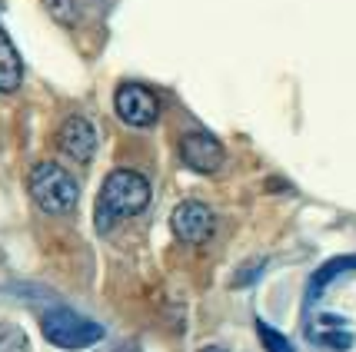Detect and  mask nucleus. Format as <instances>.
I'll list each match as a JSON object with an SVG mask.
<instances>
[{"label": "nucleus", "mask_w": 356, "mask_h": 352, "mask_svg": "<svg viewBox=\"0 0 356 352\" xmlns=\"http://www.w3.org/2000/svg\"><path fill=\"white\" fill-rule=\"evenodd\" d=\"M150 206V183L147 176H140L134 169H113L104 186H100V196H97V230L110 233V226L124 216H137Z\"/></svg>", "instance_id": "nucleus-1"}, {"label": "nucleus", "mask_w": 356, "mask_h": 352, "mask_svg": "<svg viewBox=\"0 0 356 352\" xmlns=\"http://www.w3.org/2000/svg\"><path fill=\"white\" fill-rule=\"evenodd\" d=\"M40 333H44V339L50 346L77 352V349L97 346L104 339V326L87 319V316H80V312H74V309L57 306L40 316Z\"/></svg>", "instance_id": "nucleus-2"}, {"label": "nucleus", "mask_w": 356, "mask_h": 352, "mask_svg": "<svg viewBox=\"0 0 356 352\" xmlns=\"http://www.w3.org/2000/svg\"><path fill=\"white\" fill-rule=\"evenodd\" d=\"M31 196L44 213H70L80 199L77 180L57 163H37L31 173Z\"/></svg>", "instance_id": "nucleus-3"}, {"label": "nucleus", "mask_w": 356, "mask_h": 352, "mask_svg": "<svg viewBox=\"0 0 356 352\" xmlns=\"http://www.w3.org/2000/svg\"><path fill=\"white\" fill-rule=\"evenodd\" d=\"M113 107H117V117L127 123V126H154L156 117H160V100L154 97V90L140 87V83H124L117 97H113Z\"/></svg>", "instance_id": "nucleus-4"}, {"label": "nucleus", "mask_w": 356, "mask_h": 352, "mask_svg": "<svg viewBox=\"0 0 356 352\" xmlns=\"http://www.w3.org/2000/svg\"><path fill=\"white\" fill-rule=\"evenodd\" d=\"M170 226H173V233H177V240L200 246L213 236L217 219H213V210H210L207 203H200V199H186V203H180V206L173 210Z\"/></svg>", "instance_id": "nucleus-5"}, {"label": "nucleus", "mask_w": 356, "mask_h": 352, "mask_svg": "<svg viewBox=\"0 0 356 352\" xmlns=\"http://www.w3.org/2000/svg\"><path fill=\"white\" fill-rule=\"evenodd\" d=\"M180 160H184V167L197 169V173H217L223 167V146L213 133L197 130L180 140Z\"/></svg>", "instance_id": "nucleus-6"}, {"label": "nucleus", "mask_w": 356, "mask_h": 352, "mask_svg": "<svg viewBox=\"0 0 356 352\" xmlns=\"http://www.w3.org/2000/svg\"><path fill=\"white\" fill-rule=\"evenodd\" d=\"M60 150L70 160H77V163H87L93 153H97V126H93L87 117H70V120L60 126Z\"/></svg>", "instance_id": "nucleus-7"}, {"label": "nucleus", "mask_w": 356, "mask_h": 352, "mask_svg": "<svg viewBox=\"0 0 356 352\" xmlns=\"http://www.w3.org/2000/svg\"><path fill=\"white\" fill-rule=\"evenodd\" d=\"M24 80V63H20V53L17 47L10 44V37L0 31V90L14 93Z\"/></svg>", "instance_id": "nucleus-8"}, {"label": "nucleus", "mask_w": 356, "mask_h": 352, "mask_svg": "<svg viewBox=\"0 0 356 352\" xmlns=\"http://www.w3.org/2000/svg\"><path fill=\"white\" fill-rule=\"evenodd\" d=\"M350 269H356V256H340V260H330V262L323 266V269H320V273L313 276V283H310V292H307V299H310V303H316V299H320V292H323L326 286H330V283L337 279V276L350 273Z\"/></svg>", "instance_id": "nucleus-9"}, {"label": "nucleus", "mask_w": 356, "mask_h": 352, "mask_svg": "<svg viewBox=\"0 0 356 352\" xmlns=\"http://www.w3.org/2000/svg\"><path fill=\"white\" fill-rule=\"evenodd\" d=\"M0 352H31L27 336L10 322H0Z\"/></svg>", "instance_id": "nucleus-10"}, {"label": "nucleus", "mask_w": 356, "mask_h": 352, "mask_svg": "<svg viewBox=\"0 0 356 352\" xmlns=\"http://www.w3.org/2000/svg\"><path fill=\"white\" fill-rule=\"evenodd\" d=\"M257 333H260V342H264L266 352H293V346L286 342V336H280L273 326H266L264 319L257 322Z\"/></svg>", "instance_id": "nucleus-11"}, {"label": "nucleus", "mask_w": 356, "mask_h": 352, "mask_svg": "<svg viewBox=\"0 0 356 352\" xmlns=\"http://www.w3.org/2000/svg\"><path fill=\"white\" fill-rule=\"evenodd\" d=\"M47 10L57 17L60 24H74V20H77V10H74L70 0H47Z\"/></svg>", "instance_id": "nucleus-12"}, {"label": "nucleus", "mask_w": 356, "mask_h": 352, "mask_svg": "<svg viewBox=\"0 0 356 352\" xmlns=\"http://www.w3.org/2000/svg\"><path fill=\"white\" fill-rule=\"evenodd\" d=\"M257 269H264V262H257V266H250V269H243V276H236V286H243V283H253L257 279Z\"/></svg>", "instance_id": "nucleus-13"}, {"label": "nucleus", "mask_w": 356, "mask_h": 352, "mask_svg": "<svg viewBox=\"0 0 356 352\" xmlns=\"http://www.w3.org/2000/svg\"><path fill=\"white\" fill-rule=\"evenodd\" d=\"M110 352H140V349H134V346H117V349H110Z\"/></svg>", "instance_id": "nucleus-14"}, {"label": "nucleus", "mask_w": 356, "mask_h": 352, "mask_svg": "<svg viewBox=\"0 0 356 352\" xmlns=\"http://www.w3.org/2000/svg\"><path fill=\"white\" fill-rule=\"evenodd\" d=\"M207 352H217V349H207Z\"/></svg>", "instance_id": "nucleus-15"}]
</instances>
